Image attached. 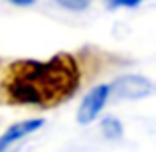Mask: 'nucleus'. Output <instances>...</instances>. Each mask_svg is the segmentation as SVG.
Returning <instances> with one entry per match:
<instances>
[{
  "mask_svg": "<svg viewBox=\"0 0 156 152\" xmlns=\"http://www.w3.org/2000/svg\"><path fill=\"white\" fill-rule=\"evenodd\" d=\"M111 97V85H95L87 95L83 97L79 109H77V122L79 125H89L101 115L105 109L107 101Z\"/></svg>",
  "mask_w": 156,
  "mask_h": 152,
  "instance_id": "nucleus-3",
  "label": "nucleus"
},
{
  "mask_svg": "<svg viewBox=\"0 0 156 152\" xmlns=\"http://www.w3.org/2000/svg\"><path fill=\"white\" fill-rule=\"evenodd\" d=\"M154 93V83L144 75H122L111 83V95L119 99H144Z\"/></svg>",
  "mask_w": 156,
  "mask_h": 152,
  "instance_id": "nucleus-2",
  "label": "nucleus"
},
{
  "mask_svg": "<svg viewBox=\"0 0 156 152\" xmlns=\"http://www.w3.org/2000/svg\"><path fill=\"white\" fill-rule=\"evenodd\" d=\"M57 2L67 10H85L91 4V0H57Z\"/></svg>",
  "mask_w": 156,
  "mask_h": 152,
  "instance_id": "nucleus-6",
  "label": "nucleus"
},
{
  "mask_svg": "<svg viewBox=\"0 0 156 152\" xmlns=\"http://www.w3.org/2000/svg\"><path fill=\"white\" fill-rule=\"evenodd\" d=\"M107 2V6L109 8H134V6H138V4H142L144 0H105Z\"/></svg>",
  "mask_w": 156,
  "mask_h": 152,
  "instance_id": "nucleus-7",
  "label": "nucleus"
},
{
  "mask_svg": "<svg viewBox=\"0 0 156 152\" xmlns=\"http://www.w3.org/2000/svg\"><path fill=\"white\" fill-rule=\"evenodd\" d=\"M42 126H44V118H28V121L12 125L8 130H4V134L0 136V152H6L14 142L26 138L28 134L36 133V130L42 129Z\"/></svg>",
  "mask_w": 156,
  "mask_h": 152,
  "instance_id": "nucleus-4",
  "label": "nucleus"
},
{
  "mask_svg": "<svg viewBox=\"0 0 156 152\" xmlns=\"http://www.w3.org/2000/svg\"><path fill=\"white\" fill-rule=\"evenodd\" d=\"M12 4H18V6H30V4H34V0H10Z\"/></svg>",
  "mask_w": 156,
  "mask_h": 152,
  "instance_id": "nucleus-8",
  "label": "nucleus"
},
{
  "mask_svg": "<svg viewBox=\"0 0 156 152\" xmlns=\"http://www.w3.org/2000/svg\"><path fill=\"white\" fill-rule=\"evenodd\" d=\"M101 130H103V134L107 138H111V140L122 136V125H121V121L115 118V117L103 118V121H101Z\"/></svg>",
  "mask_w": 156,
  "mask_h": 152,
  "instance_id": "nucleus-5",
  "label": "nucleus"
},
{
  "mask_svg": "<svg viewBox=\"0 0 156 152\" xmlns=\"http://www.w3.org/2000/svg\"><path fill=\"white\" fill-rule=\"evenodd\" d=\"M81 69L71 53H55L46 61L20 59L6 67L0 79V101L12 107L51 109L73 97Z\"/></svg>",
  "mask_w": 156,
  "mask_h": 152,
  "instance_id": "nucleus-1",
  "label": "nucleus"
}]
</instances>
